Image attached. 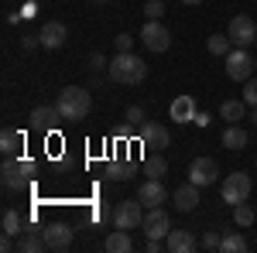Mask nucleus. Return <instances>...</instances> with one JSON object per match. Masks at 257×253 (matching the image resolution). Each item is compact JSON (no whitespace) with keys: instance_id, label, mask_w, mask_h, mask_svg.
I'll list each match as a JSON object with an SVG mask.
<instances>
[{"instance_id":"41","label":"nucleus","mask_w":257,"mask_h":253,"mask_svg":"<svg viewBox=\"0 0 257 253\" xmlns=\"http://www.w3.org/2000/svg\"><path fill=\"white\" fill-rule=\"evenodd\" d=\"M93 4H110V0H93Z\"/></svg>"},{"instance_id":"14","label":"nucleus","mask_w":257,"mask_h":253,"mask_svg":"<svg viewBox=\"0 0 257 253\" xmlns=\"http://www.w3.org/2000/svg\"><path fill=\"white\" fill-rule=\"evenodd\" d=\"M59 120H62V113H59L55 103H48V106H35V110H31V127H35V130H55Z\"/></svg>"},{"instance_id":"19","label":"nucleus","mask_w":257,"mask_h":253,"mask_svg":"<svg viewBox=\"0 0 257 253\" xmlns=\"http://www.w3.org/2000/svg\"><path fill=\"white\" fill-rule=\"evenodd\" d=\"M45 233L41 229H24L18 236V253H45Z\"/></svg>"},{"instance_id":"10","label":"nucleus","mask_w":257,"mask_h":253,"mask_svg":"<svg viewBox=\"0 0 257 253\" xmlns=\"http://www.w3.org/2000/svg\"><path fill=\"white\" fill-rule=\"evenodd\" d=\"M172 144V134H168V127H161V123H141V147H148V151H165Z\"/></svg>"},{"instance_id":"6","label":"nucleus","mask_w":257,"mask_h":253,"mask_svg":"<svg viewBox=\"0 0 257 253\" xmlns=\"http://www.w3.org/2000/svg\"><path fill=\"white\" fill-rule=\"evenodd\" d=\"M141 222H144V202L141 198H134V202L127 198L113 209V226L117 229H138Z\"/></svg>"},{"instance_id":"39","label":"nucleus","mask_w":257,"mask_h":253,"mask_svg":"<svg viewBox=\"0 0 257 253\" xmlns=\"http://www.w3.org/2000/svg\"><path fill=\"white\" fill-rule=\"evenodd\" d=\"M250 123L257 127V106H250Z\"/></svg>"},{"instance_id":"3","label":"nucleus","mask_w":257,"mask_h":253,"mask_svg":"<svg viewBox=\"0 0 257 253\" xmlns=\"http://www.w3.org/2000/svg\"><path fill=\"white\" fill-rule=\"evenodd\" d=\"M35 175V161L31 157H18V161H4V168H0V178H4V188H11V192H18L24 188L28 181Z\"/></svg>"},{"instance_id":"5","label":"nucleus","mask_w":257,"mask_h":253,"mask_svg":"<svg viewBox=\"0 0 257 253\" xmlns=\"http://www.w3.org/2000/svg\"><path fill=\"white\" fill-rule=\"evenodd\" d=\"M141 41H144V48H148V52L161 55V52H168V48H172V31H168L161 21H148V24H144V31H141Z\"/></svg>"},{"instance_id":"31","label":"nucleus","mask_w":257,"mask_h":253,"mask_svg":"<svg viewBox=\"0 0 257 253\" xmlns=\"http://www.w3.org/2000/svg\"><path fill=\"white\" fill-rule=\"evenodd\" d=\"M161 14H165V4L161 0H148L144 4V18L148 21H161Z\"/></svg>"},{"instance_id":"16","label":"nucleus","mask_w":257,"mask_h":253,"mask_svg":"<svg viewBox=\"0 0 257 253\" xmlns=\"http://www.w3.org/2000/svg\"><path fill=\"white\" fill-rule=\"evenodd\" d=\"M38 35H41V45H45V48H62L65 38H69V28H65L62 21H48Z\"/></svg>"},{"instance_id":"8","label":"nucleus","mask_w":257,"mask_h":253,"mask_svg":"<svg viewBox=\"0 0 257 253\" xmlns=\"http://www.w3.org/2000/svg\"><path fill=\"white\" fill-rule=\"evenodd\" d=\"M226 35H230V41H233V48H247V45L257 41V24L247 18V14H237V18L230 21Z\"/></svg>"},{"instance_id":"28","label":"nucleus","mask_w":257,"mask_h":253,"mask_svg":"<svg viewBox=\"0 0 257 253\" xmlns=\"http://www.w3.org/2000/svg\"><path fill=\"white\" fill-rule=\"evenodd\" d=\"M106 175L113 178V181H123V178L134 175V164H131V161H110V164H106Z\"/></svg>"},{"instance_id":"7","label":"nucleus","mask_w":257,"mask_h":253,"mask_svg":"<svg viewBox=\"0 0 257 253\" xmlns=\"http://www.w3.org/2000/svg\"><path fill=\"white\" fill-rule=\"evenodd\" d=\"M254 59L247 55V48H233L230 55H226V76L233 79V82H247V79L254 76Z\"/></svg>"},{"instance_id":"32","label":"nucleus","mask_w":257,"mask_h":253,"mask_svg":"<svg viewBox=\"0 0 257 253\" xmlns=\"http://www.w3.org/2000/svg\"><path fill=\"white\" fill-rule=\"evenodd\" d=\"M202 246H206L209 253L219 250V246H223V236H219L216 229H206V233H202Z\"/></svg>"},{"instance_id":"34","label":"nucleus","mask_w":257,"mask_h":253,"mask_svg":"<svg viewBox=\"0 0 257 253\" xmlns=\"http://www.w3.org/2000/svg\"><path fill=\"white\" fill-rule=\"evenodd\" d=\"M127 120H131V123H144V106H131V110H127Z\"/></svg>"},{"instance_id":"37","label":"nucleus","mask_w":257,"mask_h":253,"mask_svg":"<svg viewBox=\"0 0 257 253\" xmlns=\"http://www.w3.org/2000/svg\"><path fill=\"white\" fill-rule=\"evenodd\" d=\"M161 250H168L165 239H148V253H161Z\"/></svg>"},{"instance_id":"33","label":"nucleus","mask_w":257,"mask_h":253,"mask_svg":"<svg viewBox=\"0 0 257 253\" xmlns=\"http://www.w3.org/2000/svg\"><path fill=\"white\" fill-rule=\"evenodd\" d=\"M21 45H24V52H35V48L41 45V35H24V38H21Z\"/></svg>"},{"instance_id":"17","label":"nucleus","mask_w":257,"mask_h":253,"mask_svg":"<svg viewBox=\"0 0 257 253\" xmlns=\"http://www.w3.org/2000/svg\"><path fill=\"white\" fill-rule=\"evenodd\" d=\"M172 198H175V209H178V212H192V209L199 205V185H196V181H185L182 188H175Z\"/></svg>"},{"instance_id":"30","label":"nucleus","mask_w":257,"mask_h":253,"mask_svg":"<svg viewBox=\"0 0 257 253\" xmlns=\"http://www.w3.org/2000/svg\"><path fill=\"white\" fill-rule=\"evenodd\" d=\"M243 103L247 106H257V76H250L243 82Z\"/></svg>"},{"instance_id":"26","label":"nucleus","mask_w":257,"mask_h":253,"mask_svg":"<svg viewBox=\"0 0 257 253\" xmlns=\"http://www.w3.org/2000/svg\"><path fill=\"white\" fill-rule=\"evenodd\" d=\"M165 171H168V161L161 157V151L148 154V161H144V175H148V178H161Z\"/></svg>"},{"instance_id":"27","label":"nucleus","mask_w":257,"mask_h":253,"mask_svg":"<svg viewBox=\"0 0 257 253\" xmlns=\"http://www.w3.org/2000/svg\"><path fill=\"white\" fill-rule=\"evenodd\" d=\"M254 219H257V212L247 205V202H240V205H233V222H237L240 229H247V226H254Z\"/></svg>"},{"instance_id":"22","label":"nucleus","mask_w":257,"mask_h":253,"mask_svg":"<svg viewBox=\"0 0 257 253\" xmlns=\"http://www.w3.org/2000/svg\"><path fill=\"white\" fill-rule=\"evenodd\" d=\"M219 117L226 120V123H240V120L247 117V103H243V96L240 99H226V103L219 106Z\"/></svg>"},{"instance_id":"21","label":"nucleus","mask_w":257,"mask_h":253,"mask_svg":"<svg viewBox=\"0 0 257 253\" xmlns=\"http://www.w3.org/2000/svg\"><path fill=\"white\" fill-rule=\"evenodd\" d=\"M21 147H24V130H14V127H7V130L0 134V151H4L7 157H14Z\"/></svg>"},{"instance_id":"9","label":"nucleus","mask_w":257,"mask_h":253,"mask_svg":"<svg viewBox=\"0 0 257 253\" xmlns=\"http://www.w3.org/2000/svg\"><path fill=\"white\" fill-rule=\"evenodd\" d=\"M141 229L148 233V239H165V236L172 233V219H168V212L165 209H148L144 212V222H141Z\"/></svg>"},{"instance_id":"18","label":"nucleus","mask_w":257,"mask_h":253,"mask_svg":"<svg viewBox=\"0 0 257 253\" xmlns=\"http://www.w3.org/2000/svg\"><path fill=\"white\" fill-rule=\"evenodd\" d=\"M103 250H106V253H131V250H134L131 229H117V226H113V233L103 239Z\"/></svg>"},{"instance_id":"36","label":"nucleus","mask_w":257,"mask_h":253,"mask_svg":"<svg viewBox=\"0 0 257 253\" xmlns=\"http://www.w3.org/2000/svg\"><path fill=\"white\" fill-rule=\"evenodd\" d=\"M103 65H110V62L103 59V55H89V69H93V72H99Z\"/></svg>"},{"instance_id":"13","label":"nucleus","mask_w":257,"mask_h":253,"mask_svg":"<svg viewBox=\"0 0 257 253\" xmlns=\"http://www.w3.org/2000/svg\"><path fill=\"white\" fill-rule=\"evenodd\" d=\"M138 198L144 202V209H158L161 202L168 198V192H165V185H161V178H148V181H141V188H138Z\"/></svg>"},{"instance_id":"4","label":"nucleus","mask_w":257,"mask_h":253,"mask_svg":"<svg viewBox=\"0 0 257 253\" xmlns=\"http://www.w3.org/2000/svg\"><path fill=\"white\" fill-rule=\"evenodd\" d=\"M250 175H243V171H233V175L223 178V185H219V195H223V202H230V205H240V202H247L250 198Z\"/></svg>"},{"instance_id":"11","label":"nucleus","mask_w":257,"mask_h":253,"mask_svg":"<svg viewBox=\"0 0 257 253\" xmlns=\"http://www.w3.org/2000/svg\"><path fill=\"white\" fill-rule=\"evenodd\" d=\"M219 175V164L213 157H196L192 164H189V181H196L199 188H206V185H213Z\"/></svg>"},{"instance_id":"2","label":"nucleus","mask_w":257,"mask_h":253,"mask_svg":"<svg viewBox=\"0 0 257 253\" xmlns=\"http://www.w3.org/2000/svg\"><path fill=\"white\" fill-rule=\"evenodd\" d=\"M55 106H59L62 120H82L89 110H93V96L82 89V86H65L55 99Z\"/></svg>"},{"instance_id":"42","label":"nucleus","mask_w":257,"mask_h":253,"mask_svg":"<svg viewBox=\"0 0 257 253\" xmlns=\"http://www.w3.org/2000/svg\"><path fill=\"white\" fill-rule=\"evenodd\" d=\"M254 65H257V59H254Z\"/></svg>"},{"instance_id":"24","label":"nucleus","mask_w":257,"mask_h":253,"mask_svg":"<svg viewBox=\"0 0 257 253\" xmlns=\"http://www.w3.org/2000/svg\"><path fill=\"white\" fill-rule=\"evenodd\" d=\"M0 226H4V233H7V236H21V233H24V219H21V212H14V209H4Z\"/></svg>"},{"instance_id":"25","label":"nucleus","mask_w":257,"mask_h":253,"mask_svg":"<svg viewBox=\"0 0 257 253\" xmlns=\"http://www.w3.org/2000/svg\"><path fill=\"white\" fill-rule=\"evenodd\" d=\"M206 48H209V55H230L233 52V41H230V35H209V41H206Z\"/></svg>"},{"instance_id":"23","label":"nucleus","mask_w":257,"mask_h":253,"mask_svg":"<svg viewBox=\"0 0 257 253\" xmlns=\"http://www.w3.org/2000/svg\"><path fill=\"white\" fill-rule=\"evenodd\" d=\"M196 117V103L189 96H178L175 103H172V120H178V123H185V120Z\"/></svg>"},{"instance_id":"29","label":"nucleus","mask_w":257,"mask_h":253,"mask_svg":"<svg viewBox=\"0 0 257 253\" xmlns=\"http://www.w3.org/2000/svg\"><path fill=\"white\" fill-rule=\"evenodd\" d=\"M219 250H223V253H243V250H247V239H243V233H226Z\"/></svg>"},{"instance_id":"12","label":"nucleus","mask_w":257,"mask_h":253,"mask_svg":"<svg viewBox=\"0 0 257 253\" xmlns=\"http://www.w3.org/2000/svg\"><path fill=\"white\" fill-rule=\"evenodd\" d=\"M41 233H45V246H48V250H59L62 253V250L72 246V229H69L65 222H52V226H45Z\"/></svg>"},{"instance_id":"35","label":"nucleus","mask_w":257,"mask_h":253,"mask_svg":"<svg viewBox=\"0 0 257 253\" xmlns=\"http://www.w3.org/2000/svg\"><path fill=\"white\" fill-rule=\"evenodd\" d=\"M134 48V38L131 35H117V52H131Z\"/></svg>"},{"instance_id":"38","label":"nucleus","mask_w":257,"mask_h":253,"mask_svg":"<svg viewBox=\"0 0 257 253\" xmlns=\"http://www.w3.org/2000/svg\"><path fill=\"white\" fill-rule=\"evenodd\" d=\"M192 123H199V127H206V123H209V113H196V117H192Z\"/></svg>"},{"instance_id":"40","label":"nucleus","mask_w":257,"mask_h":253,"mask_svg":"<svg viewBox=\"0 0 257 253\" xmlns=\"http://www.w3.org/2000/svg\"><path fill=\"white\" fill-rule=\"evenodd\" d=\"M178 4H189V7H196V4H202V0H178Z\"/></svg>"},{"instance_id":"15","label":"nucleus","mask_w":257,"mask_h":253,"mask_svg":"<svg viewBox=\"0 0 257 253\" xmlns=\"http://www.w3.org/2000/svg\"><path fill=\"white\" fill-rule=\"evenodd\" d=\"M165 246H168V253H192L199 243L189 229H172V233L165 236Z\"/></svg>"},{"instance_id":"20","label":"nucleus","mask_w":257,"mask_h":253,"mask_svg":"<svg viewBox=\"0 0 257 253\" xmlns=\"http://www.w3.org/2000/svg\"><path fill=\"white\" fill-rule=\"evenodd\" d=\"M247 140H250V137H247V130H243L240 123H226V130H223V147H226V151H243Z\"/></svg>"},{"instance_id":"1","label":"nucleus","mask_w":257,"mask_h":253,"mask_svg":"<svg viewBox=\"0 0 257 253\" xmlns=\"http://www.w3.org/2000/svg\"><path fill=\"white\" fill-rule=\"evenodd\" d=\"M106 76L120 86H138L148 79V62L138 59L134 52H117V59L106 65Z\"/></svg>"}]
</instances>
